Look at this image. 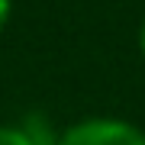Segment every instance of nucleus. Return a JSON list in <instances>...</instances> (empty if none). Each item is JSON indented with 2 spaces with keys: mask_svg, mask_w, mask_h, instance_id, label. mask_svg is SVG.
<instances>
[{
  "mask_svg": "<svg viewBox=\"0 0 145 145\" xmlns=\"http://www.w3.org/2000/svg\"><path fill=\"white\" fill-rule=\"evenodd\" d=\"M0 145H29L26 132H23V126H0Z\"/></svg>",
  "mask_w": 145,
  "mask_h": 145,
  "instance_id": "obj_3",
  "label": "nucleus"
},
{
  "mask_svg": "<svg viewBox=\"0 0 145 145\" xmlns=\"http://www.w3.org/2000/svg\"><path fill=\"white\" fill-rule=\"evenodd\" d=\"M10 10H13L10 0H0V29H3V26H7V20H10Z\"/></svg>",
  "mask_w": 145,
  "mask_h": 145,
  "instance_id": "obj_4",
  "label": "nucleus"
},
{
  "mask_svg": "<svg viewBox=\"0 0 145 145\" xmlns=\"http://www.w3.org/2000/svg\"><path fill=\"white\" fill-rule=\"evenodd\" d=\"M20 126H23V132H26L29 145H58V139H61V132H55V126L42 113H26L20 119Z\"/></svg>",
  "mask_w": 145,
  "mask_h": 145,
  "instance_id": "obj_2",
  "label": "nucleus"
},
{
  "mask_svg": "<svg viewBox=\"0 0 145 145\" xmlns=\"http://www.w3.org/2000/svg\"><path fill=\"white\" fill-rule=\"evenodd\" d=\"M139 48H142V55H145V20H142V29H139Z\"/></svg>",
  "mask_w": 145,
  "mask_h": 145,
  "instance_id": "obj_5",
  "label": "nucleus"
},
{
  "mask_svg": "<svg viewBox=\"0 0 145 145\" xmlns=\"http://www.w3.org/2000/svg\"><path fill=\"white\" fill-rule=\"evenodd\" d=\"M58 145H145V132L116 116H93L65 129Z\"/></svg>",
  "mask_w": 145,
  "mask_h": 145,
  "instance_id": "obj_1",
  "label": "nucleus"
}]
</instances>
